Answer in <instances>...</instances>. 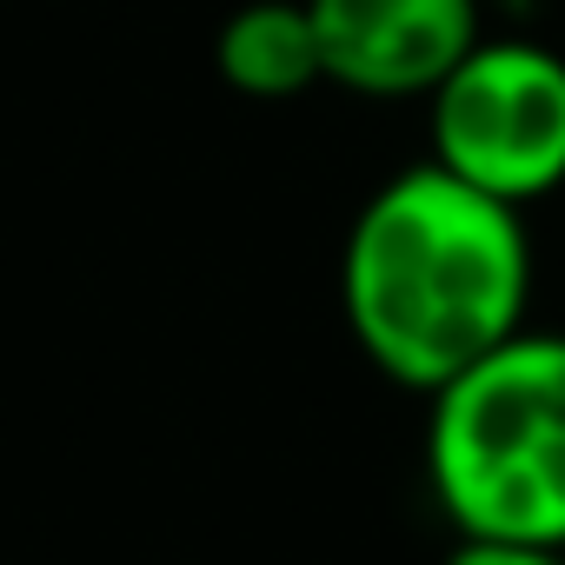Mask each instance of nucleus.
<instances>
[{
	"mask_svg": "<svg viewBox=\"0 0 565 565\" xmlns=\"http://www.w3.org/2000/svg\"><path fill=\"white\" fill-rule=\"evenodd\" d=\"M213 67L246 100H294L320 87V34L307 0H239L213 34Z\"/></svg>",
	"mask_w": 565,
	"mask_h": 565,
	"instance_id": "5",
	"label": "nucleus"
},
{
	"mask_svg": "<svg viewBox=\"0 0 565 565\" xmlns=\"http://www.w3.org/2000/svg\"><path fill=\"white\" fill-rule=\"evenodd\" d=\"M340 313L360 360L399 393H439L532 327L525 213L433 160L366 193L340 246Z\"/></svg>",
	"mask_w": 565,
	"mask_h": 565,
	"instance_id": "1",
	"label": "nucleus"
},
{
	"mask_svg": "<svg viewBox=\"0 0 565 565\" xmlns=\"http://www.w3.org/2000/svg\"><path fill=\"white\" fill-rule=\"evenodd\" d=\"M426 492L459 539L565 552V333L519 327L426 393Z\"/></svg>",
	"mask_w": 565,
	"mask_h": 565,
	"instance_id": "2",
	"label": "nucleus"
},
{
	"mask_svg": "<svg viewBox=\"0 0 565 565\" xmlns=\"http://www.w3.org/2000/svg\"><path fill=\"white\" fill-rule=\"evenodd\" d=\"M446 565H565L558 545H505V539H459Z\"/></svg>",
	"mask_w": 565,
	"mask_h": 565,
	"instance_id": "6",
	"label": "nucleus"
},
{
	"mask_svg": "<svg viewBox=\"0 0 565 565\" xmlns=\"http://www.w3.org/2000/svg\"><path fill=\"white\" fill-rule=\"evenodd\" d=\"M426 160L519 213L552 200L565 186V54L525 34H479L426 94Z\"/></svg>",
	"mask_w": 565,
	"mask_h": 565,
	"instance_id": "3",
	"label": "nucleus"
},
{
	"mask_svg": "<svg viewBox=\"0 0 565 565\" xmlns=\"http://www.w3.org/2000/svg\"><path fill=\"white\" fill-rule=\"evenodd\" d=\"M320 74L360 100H426L486 34L479 0H307Z\"/></svg>",
	"mask_w": 565,
	"mask_h": 565,
	"instance_id": "4",
	"label": "nucleus"
}]
</instances>
